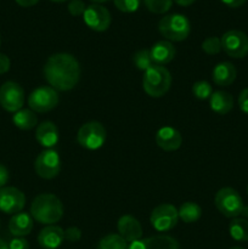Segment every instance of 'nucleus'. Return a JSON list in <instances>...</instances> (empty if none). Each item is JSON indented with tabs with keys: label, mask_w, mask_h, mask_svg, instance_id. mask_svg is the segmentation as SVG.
Wrapping results in <instances>:
<instances>
[{
	"label": "nucleus",
	"mask_w": 248,
	"mask_h": 249,
	"mask_svg": "<svg viewBox=\"0 0 248 249\" xmlns=\"http://www.w3.org/2000/svg\"><path fill=\"white\" fill-rule=\"evenodd\" d=\"M46 82L56 91H68L80 79V66L74 56L60 53L51 55L43 68Z\"/></svg>",
	"instance_id": "obj_1"
},
{
	"label": "nucleus",
	"mask_w": 248,
	"mask_h": 249,
	"mask_svg": "<svg viewBox=\"0 0 248 249\" xmlns=\"http://www.w3.org/2000/svg\"><path fill=\"white\" fill-rule=\"evenodd\" d=\"M33 220L44 225H53L63 215L62 202L53 194H41L33 199L31 206Z\"/></svg>",
	"instance_id": "obj_2"
},
{
	"label": "nucleus",
	"mask_w": 248,
	"mask_h": 249,
	"mask_svg": "<svg viewBox=\"0 0 248 249\" xmlns=\"http://www.w3.org/2000/svg\"><path fill=\"white\" fill-rule=\"evenodd\" d=\"M172 85V75L163 66L155 65L143 73L142 87L146 94L151 97H162Z\"/></svg>",
	"instance_id": "obj_3"
},
{
	"label": "nucleus",
	"mask_w": 248,
	"mask_h": 249,
	"mask_svg": "<svg viewBox=\"0 0 248 249\" xmlns=\"http://www.w3.org/2000/svg\"><path fill=\"white\" fill-rule=\"evenodd\" d=\"M158 31L168 41H182L189 36L191 24L186 16L180 14L167 15L158 23Z\"/></svg>",
	"instance_id": "obj_4"
},
{
	"label": "nucleus",
	"mask_w": 248,
	"mask_h": 249,
	"mask_svg": "<svg viewBox=\"0 0 248 249\" xmlns=\"http://www.w3.org/2000/svg\"><path fill=\"white\" fill-rule=\"evenodd\" d=\"M216 209L226 218H238L243 209V201L240 194L231 187H223L219 190L214 198Z\"/></svg>",
	"instance_id": "obj_5"
},
{
	"label": "nucleus",
	"mask_w": 248,
	"mask_h": 249,
	"mask_svg": "<svg viewBox=\"0 0 248 249\" xmlns=\"http://www.w3.org/2000/svg\"><path fill=\"white\" fill-rule=\"evenodd\" d=\"M77 140L87 150H99L106 141V129L99 122H88L78 130Z\"/></svg>",
	"instance_id": "obj_6"
},
{
	"label": "nucleus",
	"mask_w": 248,
	"mask_h": 249,
	"mask_svg": "<svg viewBox=\"0 0 248 249\" xmlns=\"http://www.w3.org/2000/svg\"><path fill=\"white\" fill-rule=\"evenodd\" d=\"M179 221L177 209L173 204L163 203L156 207L150 215V223L156 231L167 232L173 230Z\"/></svg>",
	"instance_id": "obj_7"
},
{
	"label": "nucleus",
	"mask_w": 248,
	"mask_h": 249,
	"mask_svg": "<svg viewBox=\"0 0 248 249\" xmlns=\"http://www.w3.org/2000/svg\"><path fill=\"white\" fill-rule=\"evenodd\" d=\"M58 104V94L51 87H39L28 96V106L35 113H45Z\"/></svg>",
	"instance_id": "obj_8"
},
{
	"label": "nucleus",
	"mask_w": 248,
	"mask_h": 249,
	"mask_svg": "<svg viewBox=\"0 0 248 249\" xmlns=\"http://www.w3.org/2000/svg\"><path fill=\"white\" fill-rule=\"evenodd\" d=\"M221 49L233 58H243L248 55V36L243 32L232 29L221 36Z\"/></svg>",
	"instance_id": "obj_9"
},
{
	"label": "nucleus",
	"mask_w": 248,
	"mask_h": 249,
	"mask_svg": "<svg viewBox=\"0 0 248 249\" xmlns=\"http://www.w3.org/2000/svg\"><path fill=\"white\" fill-rule=\"evenodd\" d=\"M34 170L36 175L43 179L50 180L57 177L61 170V160L55 150H44L34 162Z\"/></svg>",
	"instance_id": "obj_10"
},
{
	"label": "nucleus",
	"mask_w": 248,
	"mask_h": 249,
	"mask_svg": "<svg viewBox=\"0 0 248 249\" xmlns=\"http://www.w3.org/2000/svg\"><path fill=\"white\" fill-rule=\"evenodd\" d=\"M24 104V91L15 82H5L0 87V106L7 112L16 113Z\"/></svg>",
	"instance_id": "obj_11"
},
{
	"label": "nucleus",
	"mask_w": 248,
	"mask_h": 249,
	"mask_svg": "<svg viewBox=\"0 0 248 249\" xmlns=\"http://www.w3.org/2000/svg\"><path fill=\"white\" fill-rule=\"evenodd\" d=\"M84 23L95 32H105L111 24V14L105 6L100 4H91L87 6L83 14Z\"/></svg>",
	"instance_id": "obj_12"
},
{
	"label": "nucleus",
	"mask_w": 248,
	"mask_h": 249,
	"mask_svg": "<svg viewBox=\"0 0 248 249\" xmlns=\"http://www.w3.org/2000/svg\"><path fill=\"white\" fill-rule=\"evenodd\" d=\"M26 204V196L21 190L12 186L0 189V212L5 214H15L22 212Z\"/></svg>",
	"instance_id": "obj_13"
},
{
	"label": "nucleus",
	"mask_w": 248,
	"mask_h": 249,
	"mask_svg": "<svg viewBox=\"0 0 248 249\" xmlns=\"http://www.w3.org/2000/svg\"><path fill=\"white\" fill-rule=\"evenodd\" d=\"M128 249H180V246L172 236L157 235L131 242Z\"/></svg>",
	"instance_id": "obj_14"
},
{
	"label": "nucleus",
	"mask_w": 248,
	"mask_h": 249,
	"mask_svg": "<svg viewBox=\"0 0 248 249\" xmlns=\"http://www.w3.org/2000/svg\"><path fill=\"white\" fill-rule=\"evenodd\" d=\"M118 235L126 242H135V241L141 240L142 237V228L141 224L139 223L138 219H135L131 215H123L119 218L118 224Z\"/></svg>",
	"instance_id": "obj_15"
},
{
	"label": "nucleus",
	"mask_w": 248,
	"mask_h": 249,
	"mask_svg": "<svg viewBox=\"0 0 248 249\" xmlns=\"http://www.w3.org/2000/svg\"><path fill=\"white\" fill-rule=\"evenodd\" d=\"M156 143L163 151H177L182 143V136L172 126H163L156 134Z\"/></svg>",
	"instance_id": "obj_16"
},
{
	"label": "nucleus",
	"mask_w": 248,
	"mask_h": 249,
	"mask_svg": "<svg viewBox=\"0 0 248 249\" xmlns=\"http://www.w3.org/2000/svg\"><path fill=\"white\" fill-rule=\"evenodd\" d=\"M65 241V230L60 226L48 225L40 231L38 243L43 249H57Z\"/></svg>",
	"instance_id": "obj_17"
},
{
	"label": "nucleus",
	"mask_w": 248,
	"mask_h": 249,
	"mask_svg": "<svg viewBox=\"0 0 248 249\" xmlns=\"http://www.w3.org/2000/svg\"><path fill=\"white\" fill-rule=\"evenodd\" d=\"M9 230L15 237H24L29 235L33 230V218L31 214L19 212L10 219Z\"/></svg>",
	"instance_id": "obj_18"
},
{
	"label": "nucleus",
	"mask_w": 248,
	"mask_h": 249,
	"mask_svg": "<svg viewBox=\"0 0 248 249\" xmlns=\"http://www.w3.org/2000/svg\"><path fill=\"white\" fill-rule=\"evenodd\" d=\"M35 140L43 147L53 148L58 142V129L53 122H43L36 126Z\"/></svg>",
	"instance_id": "obj_19"
},
{
	"label": "nucleus",
	"mask_w": 248,
	"mask_h": 249,
	"mask_svg": "<svg viewBox=\"0 0 248 249\" xmlns=\"http://www.w3.org/2000/svg\"><path fill=\"white\" fill-rule=\"evenodd\" d=\"M151 57L155 65L163 66L169 63L175 57V48L170 41H157L150 50Z\"/></svg>",
	"instance_id": "obj_20"
},
{
	"label": "nucleus",
	"mask_w": 248,
	"mask_h": 249,
	"mask_svg": "<svg viewBox=\"0 0 248 249\" xmlns=\"http://www.w3.org/2000/svg\"><path fill=\"white\" fill-rule=\"evenodd\" d=\"M236 68L232 63L230 62H220L214 67L212 72V78L213 82L219 87H228L231 85L236 79Z\"/></svg>",
	"instance_id": "obj_21"
},
{
	"label": "nucleus",
	"mask_w": 248,
	"mask_h": 249,
	"mask_svg": "<svg viewBox=\"0 0 248 249\" xmlns=\"http://www.w3.org/2000/svg\"><path fill=\"white\" fill-rule=\"evenodd\" d=\"M209 106L211 109L215 113L224 114L229 113V112L232 109L233 107V97L232 95L229 94V92L223 91V90H219L212 94V96L209 97Z\"/></svg>",
	"instance_id": "obj_22"
},
{
	"label": "nucleus",
	"mask_w": 248,
	"mask_h": 249,
	"mask_svg": "<svg viewBox=\"0 0 248 249\" xmlns=\"http://www.w3.org/2000/svg\"><path fill=\"white\" fill-rule=\"evenodd\" d=\"M12 122L21 130H31L38 124V117L32 109H19L12 116Z\"/></svg>",
	"instance_id": "obj_23"
},
{
	"label": "nucleus",
	"mask_w": 248,
	"mask_h": 249,
	"mask_svg": "<svg viewBox=\"0 0 248 249\" xmlns=\"http://www.w3.org/2000/svg\"><path fill=\"white\" fill-rule=\"evenodd\" d=\"M177 214H179V219H181L184 223L192 224L199 220L202 215V208L195 202H185L177 209Z\"/></svg>",
	"instance_id": "obj_24"
},
{
	"label": "nucleus",
	"mask_w": 248,
	"mask_h": 249,
	"mask_svg": "<svg viewBox=\"0 0 248 249\" xmlns=\"http://www.w3.org/2000/svg\"><path fill=\"white\" fill-rule=\"evenodd\" d=\"M229 233L232 240L237 242H247L248 241V220L243 218H235L229 225Z\"/></svg>",
	"instance_id": "obj_25"
},
{
	"label": "nucleus",
	"mask_w": 248,
	"mask_h": 249,
	"mask_svg": "<svg viewBox=\"0 0 248 249\" xmlns=\"http://www.w3.org/2000/svg\"><path fill=\"white\" fill-rule=\"evenodd\" d=\"M126 241L117 233H111L100 240L96 249H128Z\"/></svg>",
	"instance_id": "obj_26"
},
{
	"label": "nucleus",
	"mask_w": 248,
	"mask_h": 249,
	"mask_svg": "<svg viewBox=\"0 0 248 249\" xmlns=\"http://www.w3.org/2000/svg\"><path fill=\"white\" fill-rule=\"evenodd\" d=\"M133 62H134V65L136 66V68H138V70L143 71V72H146L148 68H151L152 66H155V63H153V61H152V57H151L150 50H146V49L139 50L134 53Z\"/></svg>",
	"instance_id": "obj_27"
},
{
	"label": "nucleus",
	"mask_w": 248,
	"mask_h": 249,
	"mask_svg": "<svg viewBox=\"0 0 248 249\" xmlns=\"http://www.w3.org/2000/svg\"><path fill=\"white\" fill-rule=\"evenodd\" d=\"M147 10L153 14H165L172 7L173 0H143Z\"/></svg>",
	"instance_id": "obj_28"
},
{
	"label": "nucleus",
	"mask_w": 248,
	"mask_h": 249,
	"mask_svg": "<svg viewBox=\"0 0 248 249\" xmlns=\"http://www.w3.org/2000/svg\"><path fill=\"white\" fill-rule=\"evenodd\" d=\"M192 94L198 100H207L212 96L213 90H212V85L206 80H199L192 85Z\"/></svg>",
	"instance_id": "obj_29"
},
{
	"label": "nucleus",
	"mask_w": 248,
	"mask_h": 249,
	"mask_svg": "<svg viewBox=\"0 0 248 249\" xmlns=\"http://www.w3.org/2000/svg\"><path fill=\"white\" fill-rule=\"evenodd\" d=\"M202 50L208 55H216L221 51V39L218 36H208L202 43Z\"/></svg>",
	"instance_id": "obj_30"
},
{
	"label": "nucleus",
	"mask_w": 248,
	"mask_h": 249,
	"mask_svg": "<svg viewBox=\"0 0 248 249\" xmlns=\"http://www.w3.org/2000/svg\"><path fill=\"white\" fill-rule=\"evenodd\" d=\"M113 1L117 9L124 14L135 12L140 6V0H113Z\"/></svg>",
	"instance_id": "obj_31"
},
{
	"label": "nucleus",
	"mask_w": 248,
	"mask_h": 249,
	"mask_svg": "<svg viewBox=\"0 0 248 249\" xmlns=\"http://www.w3.org/2000/svg\"><path fill=\"white\" fill-rule=\"evenodd\" d=\"M85 9H87V6H85V2L83 1V0H72V1L68 4V11H70V14L74 17L83 16Z\"/></svg>",
	"instance_id": "obj_32"
},
{
	"label": "nucleus",
	"mask_w": 248,
	"mask_h": 249,
	"mask_svg": "<svg viewBox=\"0 0 248 249\" xmlns=\"http://www.w3.org/2000/svg\"><path fill=\"white\" fill-rule=\"evenodd\" d=\"M80 238H82V231L75 226H71L65 230V240L68 242H78Z\"/></svg>",
	"instance_id": "obj_33"
},
{
	"label": "nucleus",
	"mask_w": 248,
	"mask_h": 249,
	"mask_svg": "<svg viewBox=\"0 0 248 249\" xmlns=\"http://www.w3.org/2000/svg\"><path fill=\"white\" fill-rule=\"evenodd\" d=\"M9 249H29V243L24 237H15L10 241Z\"/></svg>",
	"instance_id": "obj_34"
},
{
	"label": "nucleus",
	"mask_w": 248,
	"mask_h": 249,
	"mask_svg": "<svg viewBox=\"0 0 248 249\" xmlns=\"http://www.w3.org/2000/svg\"><path fill=\"white\" fill-rule=\"evenodd\" d=\"M238 107L243 113L248 114V88L243 89L238 95Z\"/></svg>",
	"instance_id": "obj_35"
},
{
	"label": "nucleus",
	"mask_w": 248,
	"mask_h": 249,
	"mask_svg": "<svg viewBox=\"0 0 248 249\" xmlns=\"http://www.w3.org/2000/svg\"><path fill=\"white\" fill-rule=\"evenodd\" d=\"M10 66H11V62H10V58L7 57V55L0 53V74L9 72Z\"/></svg>",
	"instance_id": "obj_36"
},
{
	"label": "nucleus",
	"mask_w": 248,
	"mask_h": 249,
	"mask_svg": "<svg viewBox=\"0 0 248 249\" xmlns=\"http://www.w3.org/2000/svg\"><path fill=\"white\" fill-rule=\"evenodd\" d=\"M9 179H10L9 170H7V168L5 167L4 164L0 163V189L5 187V185L7 184Z\"/></svg>",
	"instance_id": "obj_37"
},
{
	"label": "nucleus",
	"mask_w": 248,
	"mask_h": 249,
	"mask_svg": "<svg viewBox=\"0 0 248 249\" xmlns=\"http://www.w3.org/2000/svg\"><path fill=\"white\" fill-rule=\"evenodd\" d=\"M246 1H247V0H221V2H224L226 6L232 7V9L242 6L243 4H246Z\"/></svg>",
	"instance_id": "obj_38"
},
{
	"label": "nucleus",
	"mask_w": 248,
	"mask_h": 249,
	"mask_svg": "<svg viewBox=\"0 0 248 249\" xmlns=\"http://www.w3.org/2000/svg\"><path fill=\"white\" fill-rule=\"evenodd\" d=\"M15 1L22 7H31L34 6L35 4H38L39 0H15Z\"/></svg>",
	"instance_id": "obj_39"
},
{
	"label": "nucleus",
	"mask_w": 248,
	"mask_h": 249,
	"mask_svg": "<svg viewBox=\"0 0 248 249\" xmlns=\"http://www.w3.org/2000/svg\"><path fill=\"white\" fill-rule=\"evenodd\" d=\"M175 2H177V5H180V6H190V5L194 4L196 0H174Z\"/></svg>",
	"instance_id": "obj_40"
},
{
	"label": "nucleus",
	"mask_w": 248,
	"mask_h": 249,
	"mask_svg": "<svg viewBox=\"0 0 248 249\" xmlns=\"http://www.w3.org/2000/svg\"><path fill=\"white\" fill-rule=\"evenodd\" d=\"M241 218H248V206H243L242 212H241Z\"/></svg>",
	"instance_id": "obj_41"
},
{
	"label": "nucleus",
	"mask_w": 248,
	"mask_h": 249,
	"mask_svg": "<svg viewBox=\"0 0 248 249\" xmlns=\"http://www.w3.org/2000/svg\"><path fill=\"white\" fill-rule=\"evenodd\" d=\"M0 249H9V245L1 238H0Z\"/></svg>",
	"instance_id": "obj_42"
},
{
	"label": "nucleus",
	"mask_w": 248,
	"mask_h": 249,
	"mask_svg": "<svg viewBox=\"0 0 248 249\" xmlns=\"http://www.w3.org/2000/svg\"><path fill=\"white\" fill-rule=\"evenodd\" d=\"M94 2H105V1H108V0H91Z\"/></svg>",
	"instance_id": "obj_43"
},
{
	"label": "nucleus",
	"mask_w": 248,
	"mask_h": 249,
	"mask_svg": "<svg viewBox=\"0 0 248 249\" xmlns=\"http://www.w3.org/2000/svg\"><path fill=\"white\" fill-rule=\"evenodd\" d=\"M51 1H55V2H62V1H66V0H51Z\"/></svg>",
	"instance_id": "obj_44"
},
{
	"label": "nucleus",
	"mask_w": 248,
	"mask_h": 249,
	"mask_svg": "<svg viewBox=\"0 0 248 249\" xmlns=\"http://www.w3.org/2000/svg\"><path fill=\"white\" fill-rule=\"evenodd\" d=\"M230 249H243V248H241V247H232V248H230Z\"/></svg>",
	"instance_id": "obj_45"
},
{
	"label": "nucleus",
	"mask_w": 248,
	"mask_h": 249,
	"mask_svg": "<svg viewBox=\"0 0 248 249\" xmlns=\"http://www.w3.org/2000/svg\"><path fill=\"white\" fill-rule=\"evenodd\" d=\"M247 194H248V187H247Z\"/></svg>",
	"instance_id": "obj_46"
}]
</instances>
